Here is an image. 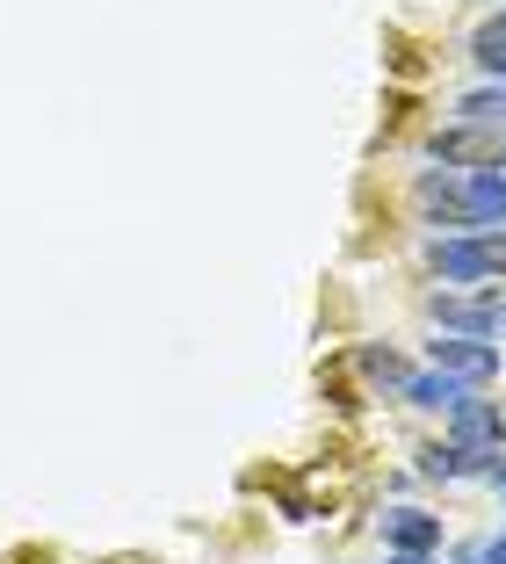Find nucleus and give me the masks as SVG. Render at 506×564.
<instances>
[{
  "instance_id": "nucleus-1",
  "label": "nucleus",
  "mask_w": 506,
  "mask_h": 564,
  "mask_svg": "<svg viewBox=\"0 0 506 564\" xmlns=\"http://www.w3.org/2000/svg\"><path fill=\"white\" fill-rule=\"evenodd\" d=\"M449 448L471 456V478H492V464H499V448H506V413L492 399H471V391H463V399L449 405Z\"/></svg>"
},
{
  "instance_id": "nucleus-2",
  "label": "nucleus",
  "mask_w": 506,
  "mask_h": 564,
  "mask_svg": "<svg viewBox=\"0 0 506 564\" xmlns=\"http://www.w3.org/2000/svg\"><path fill=\"white\" fill-rule=\"evenodd\" d=\"M441 282H499L506 275V232H449L434 239Z\"/></svg>"
},
{
  "instance_id": "nucleus-3",
  "label": "nucleus",
  "mask_w": 506,
  "mask_h": 564,
  "mask_svg": "<svg viewBox=\"0 0 506 564\" xmlns=\"http://www.w3.org/2000/svg\"><path fill=\"white\" fill-rule=\"evenodd\" d=\"M434 326L463 333V340H499L506 333V290L499 282H492L485 297H456V290H449V297H434Z\"/></svg>"
},
{
  "instance_id": "nucleus-4",
  "label": "nucleus",
  "mask_w": 506,
  "mask_h": 564,
  "mask_svg": "<svg viewBox=\"0 0 506 564\" xmlns=\"http://www.w3.org/2000/svg\"><path fill=\"white\" fill-rule=\"evenodd\" d=\"M427 362H434L441 377H456L463 391H477V383L499 377V340H463V333H441V340H427Z\"/></svg>"
},
{
  "instance_id": "nucleus-5",
  "label": "nucleus",
  "mask_w": 506,
  "mask_h": 564,
  "mask_svg": "<svg viewBox=\"0 0 506 564\" xmlns=\"http://www.w3.org/2000/svg\"><path fill=\"white\" fill-rule=\"evenodd\" d=\"M456 188H463V210H471V232H499L506 225V174L471 166V174H456Z\"/></svg>"
},
{
  "instance_id": "nucleus-6",
  "label": "nucleus",
  "mask_w": 506,
  "mask_h": 564,
  "mask_svg": "<svg viewBox=\"0 0 506 564\" xmlns=\"http://www.w3.org/2000/svg\"><path fill=\"white\" fill-rule=\"evenodd\" d=\"M384 550H441V514H427V507H391V514H384Z\"/></svg>"
},
{
  "instance_id": "nucleus-7",
  "label": "nucleus",
  "mask_w": 506,
  "mask_h": 564,
  "mask_svg": "<svg viewBox=\"0 0 506 564\" xmlns=\"http://www.w3.org/2000/svg\"><path fill=\"white\" fill-rule=\"evenodd\" d=\"M398 399H406V405H420V413H449V405L463 399V383H456V377H441V369H412Z\"/></svg>"
},
{
  "instance_id": "nucleus-8",
  "label": "nucleus",
  "mask_w": 506,
  "mask_h": 564,
  "mask_svg": "<svg viewBox=\"0 0 506 564\" xmlns=\"http://www.w3.org/2000/svg\"><path fill=\"white\" fill-rule=\"evenodd\" d=\"M456 123H477V131H506V80L499 87H471L456 101Z\"/></svg>"
},
{
  "instance_id": "nucleus-9",
  "label": "nucleus",
  "mask_w": 506,
  "mask_h": 564,
  "mask_svg": "<svg viewBox=\"0 0 506 564\" xmlns=\"http://www.w3.org/2000/svg\"><path fill=\"white\" fill-rule=\"evenodd\" d=\"M471 58L492 73V80H506V15L477 22V36H471Z\"/></svg>"
},
{
  "instance_id": "nucleus-10",
  "label": "nucleus",
  "mask_w": 506,
  "mask_h": 564,
  "mask_svg": "<svg viewBox=\"0 0 506 564\" xmlns=\"http://www.w3.org/2000/svg\"><path fill=\"white\" fill-rule=\"evenodd\" d=\"M362 377H369V383H384V391H391V399H398V391H406V377H412V369L398 362L391 348H362Z\"/></svg>"
},
{
  "instance_id": "nucleus-11",
  "label": "nucleus",
  "mask_w": 506,
  "mask_h": 564,
  "mask_svg": "<svg viewBox=\"0 0 506 564\" xmlns=\"http://www.w3.org/2000/svg\"><path fill=\"white\" fill-rule=\"evenodd\" d=\"M420 470L427 478H471V456L449 448V442H434V448H420Z\"/></svg>"
},
{
  "instance_id": "nucleus-12",
  "label": "nucleus",
  "mask_w": 506,
  "mask_h": 564,
  "mask_svg": "<svg viewBox=\"0 0 506 564\" xmlns=\"http://www.w3.org/2000/svg\"><path fill=\"white\" fill-rule=\"evenodd\" d=\"M449 564H506V550H499V535H471V543H456Z\"/></svg>"
},
{
  "instance_id": "nucleus-13",
  "label": "nucleus",
  "mask_w": 506,
  "mask_h": 564,
  "mask_svg": "<svg viewBox=\"0 0 506 564\" xmlns=\"http://www.w3.org/2000/svg\"><path fill=\"white\" fill-rule=\"evenodd\" d=\"M384 564H441V557H434V550H391Z\"/></svg>"
},
{
  "instance_id": "nucleus-14",
  "label": "nucleus",
  "mask_w": 506,
  "mask_h": 564,
  "mask_svg": "<svg viewBox=\"0 0 506 564\" xmlns=\"http://www.w3.org/2000/svg\"><path fill=\"white\" fill-rule=\"evenodd\" d=\"M499 550H506V535H499Z\"/></svg>"
},
{
  "instance_id": "nucleus-15",
  "label": "nucleus",
  "mask_w": 506,
  "mask_h": 564,
  "mask_svg": "<svg viewBox=\"0 0 506 564\" xmlns=\"http://www.w3.org/2000/svg\"><path fill=\"white\" fill-rule=\"evenodd\" d=\"M123 564H138V557H123Z\"/></svg>"
}]
</instances>
